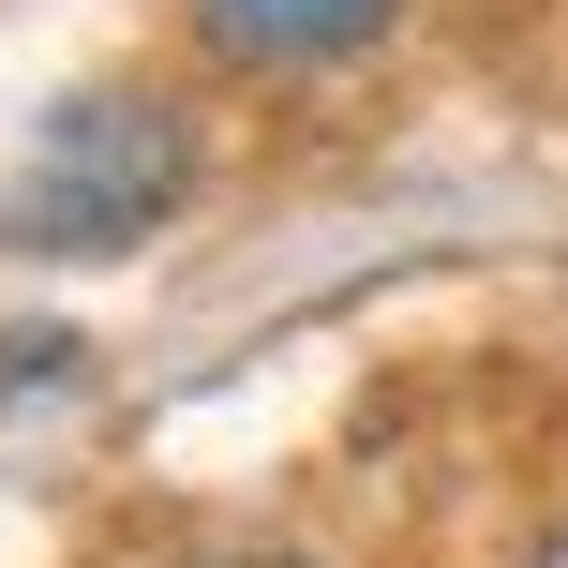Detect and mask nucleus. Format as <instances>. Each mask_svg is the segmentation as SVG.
<instances>
[{"label": "nucleus", "instance_id": "nucleus-4", "mask_svg": "<svg viewBox=\"0 0 568 568\" xmlns=\"http://www.w3.org/2000/svg\"><path fill=\"white\" fill-rule=\"evenodd\" d=\"M524 568H568V524H554V539H539V554H524Z\"/></svg>", "mask_w": 568, "mask_h": 568}, {"label": "nucleus", "instance_id": "nucleus-3", "mask_svg": "<svg viewBox=\"0 0 568 568\" xmlns=\"http://www.w3.org/2000/svg\"><path fill=\"white\" fill-rule=\"evenodd\" d=\"M195 568H300V554H195Z\"/></svg>", "mask_w": 568, "mask_h": 568}, {"label": "nucleus", "instance_id": "nucleus-2", "mask_svg": "<svg viewBox=\"0 0 568 568\" xmlns=\"http://www.w3.org/2000/svg\"><path fill=\"white\" fill-rule=\"evenodd\" d=\"M225 75H344L404 30V0H180Z\"/></svg>", "mask_w": 568, "mask_h": 568}, {"label": "nucleus", "instance_id": "nucleus-1", "mask_svg": "<svg viewBox=\"0 0 568 568\" xmlns=\"http://www.w3.org/2000/svg\"><path fill=\"white\" fill-rule=\"evenodd\" d=\"M210 135L180 90L150 75H90L45 105V135L0 165V255H135L150 225H180Z\"/></svg>", "mask_w": 568, "mask_h": 568}]
</instances>
